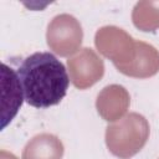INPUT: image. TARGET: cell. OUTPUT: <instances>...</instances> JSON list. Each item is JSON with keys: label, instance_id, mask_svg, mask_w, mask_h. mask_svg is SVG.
<instances>
[{"label": "cell", "instance_id": "1", "mask_svg": "<svg viewBox=\"0 0 159 159\" xmlns=\"http://www.w3.org/2000/svg\"><path fill=\"white\" fill-rule=\"evenodd\" d=\"M25 101L35 108L58 104L67 93L70 78L63 63L50 52L27 56L17 70Z\"/></svg>", "mask_w": 159, "mask_h": 159}, {"label": "cell", "instance_id": "8", "mask_svg": "<svg viewBox=\"0 0 159 159\" xmlns=\"http://www.w3.org/2000/svg\"><path fill=\"white\" fill-rule=\"evenodd\" d=\"M129 106V94L124 87L112 84L106 87L97 98L98 113L106 120L118 119Z\"/></svg>", "mask_w": 159, "mask_h": 159}, {"label": "cell", "instance_id": "9", "mask_svg": "<svg viewBox=\"0 0 159 159\" xmlns=\"http://www.w3.org/2000/svg\"><path fill=\"white\" fill-rule=\"evenodd\" d=\"M63 145L61 140L52 134H39L34 137L25 147L22 159H61Z\"/></svg>", "mask_w": 159, "mask_h": 159}, {"label": "cell", "instance_id": "10", "mask_svg": "<svg viewBox=\"0 0 159 159\" xmlns=\"http://www.w3.org/2000/svg\"><path fill=\"white\" fill-rule=\"evenodd\" d=\"M134 25L142 31H154L159 27V1H139L132 14Z\"/></svg>", "mask_w": 159, "mask_h": 159}, {"label": "cell", "instance_id": "6", "mask_svg": "<svg viewBox=\"0 0 159 159\" xmlns=\"http://www.w3.org/2000/svg\"><path fill=\"white\" fill-rule=\"evenodd\" d=\"M1 86H2V124L4 129L9 122L14 119L22 103V87L15 71L2 63L1 66Z\"/></svg>", "mask_w": 159, "mask_h": 159}, {"label": "cell", "instance_id": "5", "mask_svg": "<svg viewBox=\"0 0 159 159\" xmlns=\"http://www.w3.org/2000/svg\"><path fill=\"white\" fill-rule=\"evenodd\" d=\"M68 68L73 84L80 89L94 84L104 72L103 61L91 48H83L77 56L68 60Z\"/></svg>", "mask_w": 159, "mask_h": 159}, {"label": "cell", "instance_id": "11", "mask_svg": "<svg viewBox=\"0 0 159 159\" xmlns=\"http://www.w3.org/2000/svg\"><path fill=\"white\" fill-rule=\"evenodd\" d=\"M1 159H16L12 154L5 152V150H1Z\"/></svg>", "mask_w": 159, "mask_h": 159}, {"label": "cell", "instance_id": "3", "mask_svg": "<svg viewBox=\"0 0 159 159\" xmlns=\"http://www.w3.org/2000/svg\"><path fill=\"white\" fill-rule=\"evenodd\" d=\"M46 37L51 50L60 56H70L80 48L83 32L76 17L61 14L55 16L48 24Z\"/></svg>", "mask_w": 159, "mask_h": 159}, {"label": "cell", "instance_id": "7", "mask_svg": "<svg viewBox=\"0 0 159 159\" xmlns=\"http://www.w3.org/2000/svg\"><path fill=\"white\" fill-rule=\"evenodd\" d=\"M118 71L127 76L145 78L159 71V52L152 45L145 42H135V56L132 62L117 66Z\"/></svg>", "mask_w": 159, "mask_h": 159}, {"label": "cell", "instance_id": "4", "mask_svg": "<svg viewBox=\"0 0 159 159\" xmlns=\"http://www.w3.org/2000/svg\"><path fill=\"white\" fill-rule=\"evenodd\" d=\"M96 46L101 53L113 61L117 66L127 65L135 56V42L122 29L104 26L96 34Z\"/></svg>", "mask_w": 159, "mask_h": 159}, {"label": "cell", "instance_id": "2", "mask_svg": "<svg viewBox=\"0 0 159 159\" xmlns=\"http://www.w3.org/2000/svg\"><path fill=\"white\" fill-rule=\"evenodd\" d=\"M149 137V124L138 113H129L118 123L107 127L106 143L111 153L128 159L137 154L147 143Z\"/></svg>", "mask_w": 159, "mask_h": 159}]
</instances>
